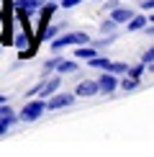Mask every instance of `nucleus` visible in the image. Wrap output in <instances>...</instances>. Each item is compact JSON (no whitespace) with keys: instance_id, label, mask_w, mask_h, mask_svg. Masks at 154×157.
<instances>
[{"instance_id":"nucleus-1","label":"nucleus","mask_w":154,"mask_h":157,"mask_svg":"<svg viewBox=\"0 0 154 157\" xmlns=\"http://www.w3.org/2000/svg\"><path fill=\"white\" fill-rule=\"evenodd\" d=\"M13 44L21 49V52H18V54H21V59H28V57L36 54V41L31 39V31L26 29V26H21V31L13 36Z\"/></svg>"},{"instance_id":"nucleus-17","label":"nucleus","mask_w":154,"mask_h":157,"mask_svg":"<svg viewBox=\"0 0 154 157\" xmlns=\"http://www.w3.org/2000/svg\"><path fill=\"white\" fill-rule=\"evenodd\" d=\"M5 31H8V18H5V13L0 10V41L5 39Z\"/></svg>"},{"instance_id":"nucleus-22","label":"nucleus","mask_w":154,"mask_h":157,"mask_svg":"<svg viewBox=\"0 0 154 157\" xmlns=\"http://www.w3.org/2000/svg\"><path fill=\"white\" fill-rule=\"evenodd\" d=\"M80 3H82V0H62V5H64L67 10H69V8H75V5H80Z\"/></svg>"},{"instance_id":"nucleus-3","label":"nucleus","mask_w":154,"mask_h":157,"mask_svg":"<svg viewBox=\"0 0 154 157\" xmlns=\"http://www.w3.org/2000/svg\"><path fill=\"white\" fill-rule=\"evenodd\" d=\"M44 111H46V103H44V101H31V103H26V106H23L21 119L23 121H36Z\"/></svg>"},{"instance_id":"nucleus-9","label":"nucleus","mask_w":154,"mask_h":157,"mask_svg":"<svg viewBox=\"0 0 154 157\" xmlns=\"http://www.w3.org/2000/svg\"><path fill=\"white\" fill-rule=\"evenodd\" d=\"M111 18H113L116 23H128V21L134 18V10H131V8H123V5H118L116 10H111Z\"/></svg>"},{"instance_id":"nucleus-21","label":"nucleus","mask_w":154,"mask_h":157,"mask_svg":"<svg viewBox=\"0 0 154 157\" xmlns=\"http://www.w3.org/2000/svg\"><path fill=\"white\" fill-rule=\"evenodd\" d=\"M141 72H144V67H141V64H136V67L128 70V75H134V77H141Z\"/></svg>"},{"instance_id":"nucleus-5","label":"nucleus","mask_w":154,"mask_h":157,"mask_svg":"<svg viewBox=\"0 0 154 157\" xmlns=\"http://www.w3.org/2000/svg\"><path fill=\"white\" fill-rule=\"evenodd\" d=\"M98 85H100V93H113V90L118 88V80L113 77V72H108V70H105V72L100 75Z\"/></svg>"},{"instance_id":"nucleus-10","label":"nucleus","mask_w":154,"mask_h":157,"mask_svg":"<svg viewBox=\"0 0 154 157\" xmlns=\"http://www.w3.org/2000/svg\"><path fill=\"white\" fill-rule=\"evenodd\" d=\"M59 82H62L59 77H49V80L41 85V95H44V98H51V95L57 93V88H59Z\"/></svg>"},{"instance_id":"nucleus-19","label":"nucleus","mask_w":154,"mask_h":157,"mask_svg":"<svg viewBox=\"0 0 154 157\" xmlns=\"http://www.w3.org/2000/svg\"><path fill=\"white\" fill-rule=\"evenodd\" d=\"M141 62H144V64H152V62H154V47H149V49L144 52V57H141Z\"/></svg>"},{"instance_id":"nucleus-25","label":"nucleus","mask_w":154,"mask_h":157,"mask_svg":"<svg viewBox=\"0 0 154 157\" xmlns=\"http://www.w3.org/2000/svg\"><path fill=\"white\" fill-rule=\"evenodd\" d=\"M141 8H146V10L154 8V0H141Z\"/></svg>"},{"instance_id":"nucleus-26","label":"nucleus","mask_w":154,"mask_h":157,"mask_svg":"<svg viewBox=\"0 0 154 157\" xmlns=\"http://www.w3.org/2000/svg\"><path fill=\"white\" fill-rule=\"evenodd\" d=\"M0 103H5V95H3V93H0Z\"/></svg>"},{"instance_id":"nucleus-4","label":"nucleus","mask_w":154,"mask_h":157,"mask_svg":"<svg viewBox=\"0 0 154 157\" xmlns=\"http://www.w3.org/2000/svg\"><path fill=\"white\" fill-rule=\"evenodd\" d=\"M90 39H87V34H64V36H59L54 44H51V49H62V47H69V44H87Z\"/></svg>"},{"instance_id":"nucleus-6","label":"nucleus","mask_w":154,"mask_h":157,"mask_svg":"<svg viewBox=\"0 0 154 157\" xmlns=\"http://www.w3.org/2000/svg\"><path fill=\"white\" fill-rule=\"evenodd\" d=\"M69 103H72V95H67V93L51 95L49 101H46V111H57V108H64V106H69Z\"/></svg>"},{"instance_id":"nucleus-20","label":"nucleus","mask_w":154,"mask_h":157,"mask_svg":"<svg viewBox=\"0 0 154 157\" xmlns=\"http://www.w3.org/2000/svg\"><path fill=\"white\" fill-rule=\"evenodd\" d=\"M5 116H13V111L8 108V103H0V119H5Z\"/></svg>"},{"instance_id":"nucleus-8","label":"nucleus","mask_w":154,"mask_h":157,"mask_svg":"<svg viewBox=\"0 0 154 157\" xmlns=\"http://www.w3.org/2000/svg\"><path fill=\"white\" fill-rule=\"evenodd\" d=\"M54 10H57V0H49V3H44L41 8H38V16H41V29L51 21V16H54Z\"/></svg>"},{"instance_id":"nucleus-23","label":"nucleus","mask_w":154,"mask_h":157,"mask_svg":"<svg viewBox=\"0 0 154 157\" xmlns=\"http://www.w3.org/2000/svg\"><path fill=\"white\" fill-rule=\"evenodd\" d=\"M57 64H59V59H49L46 64H44V72H49V70H54Z\"/></svg>"},{"instance_id":"nucleus-2","label":"nucleus","mask_w":154,"mask_h":157,"mask_svg":"<svg viewBox=\"0 0 154 157\" xmlns=\"http://www.w3.org/2000/svg\"><path fill=\"white\" fill-rule=\"evenodd\" d=\"M44 3H46V0H16L13 13H16V18L21 21V26H26V29H28V16H31V13H36Z\"/></svg>"},{"instance_id":"nucleus-15","label":"nucleus","mask_w":154,"mask_h":157,"mask_svg":"<svg viewBox=\"0 0 154 157\" xmlns=\"http://www.w3.org/2000/svg\"><path fill=\"white\" fill-rule=\"evenodd\" d=\"M13 121H16V113H13V116H5V119H0V136H3V134L10 129V124H13Z\"/></svg>"},{"instance_id":"nucleus-12","label":"nucleus","mask_w":154,"mask_h":157,"mask_svg":"<svg viewBox=\"0 0 154 157\" xmlns=\"http://www.w3.org/2000/svg\"><path fill=\"white\" fill-rule=\"evenodd\" d=\"M144 26H146L144 16H134L131 21H128V31H139V29H144Z\"/></svg>"},{"instance_id":"nucleus-13","label":"nucleus","mask_w":154,"mask_h":157,"mask_svg":"<svg viewBox=\"0 0 154 157\" xmlns=\"http://www.w3.org/2000/svg\"><path fill=\"white\" fill-rule=\"evenodd\" d=\"M57 70H59V72L72 75V72H77V64H75V62H59V64H57Z\"/></svg>"},{"instance_id":"nucleus-24","label":"nucleus","mask_w":154,"mask_h":157,"mask_svg":"<svg viewBox=\"0 0 154 157\" xmlns=\"http://www.w3.org/2000/svg\"><path fill=\"white\" fill-rule=\"evenodd\" d=\"M118 0H108V3H105V10H116V8H118Z\"/></svg>"},{"instance_id":"nucleus-14","label":"nucleus","mask_w":154,"mask_h":157,"mask_svg":"<svg viewBox=\"0 0 154 157\" xmlns=\"http://www.w3.org/2000/svg\"><path fill=\"white\" fill-rule=\"evenodd\" d=\"M136 85H139V77H134V75H128L126 80L121 82V88H123L126 93H128V90H134V88H136Z\"/></svg>"},{"instance_id":"nucleus-18","label":"nucleus","mask_w":154,"mask_h":157,"mask_svg":"<svg viewBox=\"0 0 154 157\" xmlns=\"http://www.w3.org/2000/svg\"><path fill=\"white\" fill-rule=\"evenodd\" d=\"M116 26H118V23H116L113 18H111V21H103V26H100V31H103V34H111V31H116Z\"/></svg>"},{"instance_id":"nucleus-7","label":"nucleus","mask_w":154,"mask_h":157,"mask_svg":"<svg viewBox=\"0 0 154 157\" xmlns=\"http://www.w3.org/2000/svg\"><path fill=\"white\" fill-rule=\"evenodd\" d=\"M98 93H100V85L95 82V80H85V82H80V85H77V95H82V98L98 95Z\"/></svg>"},{"instance_id":"nucleus-16","label":"nucleus","mask_w":154,"mask_h":157,"mask_svg":"<svg viewBox=\"0 0 154 157\" xmlns=\"http://www.w3.org/2000/svg\"><path fill=\"white\" fill-rule=\"evenodd\" d=\"M90 64H93V67H98V70H108V67H111V62L103 59V57H93V59H90Z\"/></svg>"},{"instance_id":"nucleus-11","label":"nucleus","mask_w":154,"mask_h":157,"mask_svg":"<svg viewBox=\"0 0 154 157\" xmlns=\"http://www.w3.org/2000/svg\"><path fill=\"white\" fill-rule=\"evenodd\" d=\"M75 54L80 57V59H87V62H90L93 57H98V52H95V49H90V47H80V49L75 52Z\"/></svg>"},{"instance_id":"nucleus-27","label":"nucleus","mask_w":154,"mask_h":157,"mask_svg":"<svg viewBox=\"0 0 154 157\" xmlns=\"http://www.w3.org/2000/svg\"><path fill=\"white\" fill-rule=\"evenodd\" d=\"M149 72H154V62H152V64H149Z\"/></svg>"}]
</instances>
